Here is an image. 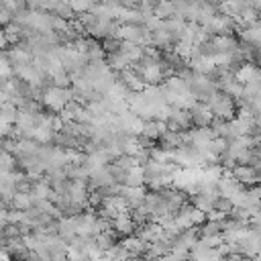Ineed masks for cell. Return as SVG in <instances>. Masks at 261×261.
I'll use <instances>...</instances> for the list:
<instances>
[{
    "instance_id": "cell-1",
    "label": "cell",
    "mask_w": 261,
    "mask_h": 261,
    "mask_svg": "<svg viewBox=\"0 0 261 261\" xmlns=\"http://www.w3.org/2000/svg\"><path fill=\"white\" fill-rule=\"evenodd\" d=\"M206 104L210 106V110L214 112V116H218L222 120H228L234 114V104H232V98L228 94H216L214 92L212 96H208V102Z\"/></svg>"
},
{
    "instance_id": "cell-2",
    "label": "cell",
    "mask_w": 261,
    "mask_h": 261,
    "mask_svg": "<svg viewBox=\"0 0 261 261\" xmlns=\"http://www.w3.org/2000/svg\"><path fill=\"white\" fill-rule=\"evenodd\" d=\"M237 80L243 84V86H249V84H261V67L253 65V63H243L241 69L234 73Z\"/></svg>"
},
{
    "instance_id": "cell-3",
    "label": "cell",
    "mask_w": 261,
    "mask_h": 261,
    "mask_svg": "<svg viewBox=\"0 0 261 261\" xmlns=\"http://www.w3.org/2000/svg\"><path fill=\"white\" fill-rule=\"evenodd\" d=\"M192 112V122H196L198 126H206V124H210L212 122V116H214V112L210 110V106L208 104H196V106H192L190 108Z\"/></svg>"
},
{
    "instance_id": "cell-4",
    "label": "cell",
    "mask_w": 261,
    "mask_h": 261,
    "mask_svg": "<svg viewBox=\"0 0 261 261\" xmlns=\"http://www.w3.org/2000/svg\"><path fill=\"white\" fill-rule=\"evenodd\" d=\"M232 177L239 184H253V181H257V171L251 165H234Z\"/></svg>"
},
{
    "instance_id": "cell-5",
    "label": "cell",
    "mask_w": 261,
    "mask_h": 261,
    "mask_svg": "<svg viewBox=\"0 0 261 261\" xmlns=\"http://www.w3.org/2000/svg\"><path fill=\"white\" fill-rule=\"evenodd\" d=\"M143 184H147V179H145V167H143V165H135L130 171H126L124 186H130V188H143Z\"/></svg>"
},
{
    "instance_id": "cell-6",
    "label": "cell",
    "mask_w": 261,
    "mask_h": 261,
    "mask_svg": "<svg viewBox=\"0 0 261 261\" xmlns=\"http://www.w3.org/2000/svg\"><path fill=\"white\" fill-rule=\"evenodd\" d=\"M112 224H114V228H116L118 232H122V234H130V232L139 226V224L135 222L133 214H128V212H124V214H120L118 218H114Z\"/></svg>"
},
{
    "instance_id": "cell-7",
    "label": "cell",
    "mask_w": 261,
    "mask_h": 261,
    "mask_svg": "<svg viewBox=\"0 0 261 261\" xmlns=\"http://www.w3.org/2000/svg\"><path fill=\"white\" fill-rule=\"evenodd\" d=\"M114 241H116V239H114V232H112V230H106V232H100L98 237H94V243H96L104 253H110V251L116 247Z\"/></svg>"
},
{
    "instance_id": "cell-8",
    "label": "cell",
    "mask_w": 261,
    "mask_h": 261,
    "mask_svg": "<svg viewBox=\"0 0 261 261\" xmlns=\"http://www.w3.org/2000/svg\"><path fill=\"white\" fill-rule=\"evenodd\" d=\"M67 2H69V6H71L73 12H84V14L96 6L92 0H67Z\"/></svg>"
}]
</instances>
